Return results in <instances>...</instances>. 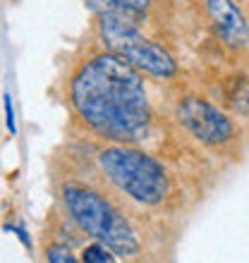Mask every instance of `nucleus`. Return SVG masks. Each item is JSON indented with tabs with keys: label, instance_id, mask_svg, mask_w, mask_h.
I'll use <instances>...</instances> for the list:
<instances>
[{
	"label": "nucleus",
	"instance_id": "1",
	"mask_svg": "<svg viewBox=\"0 0 249 263\" xmlns=\"http://www.w3.org/2000/svg\"><path fill=\"white\" fill-rule=\"evenodd\" d=\"M69 105L96 137L132 144L151 122V103L137 67L115 53L79 65L69 82Z\"/></svg>",
	"mask_w": 249,
	"mask_h": 263
},
{
	"label": "nucleus",
	"instance_id": "2",
	"mask_svg": "<svg viewBox=\"0 0 249 263\" xmlns=\"http://www.w3.org/2000/svg\"><path fill=\"white\" fill-rule=\"evenodd\" d=\"M62 203L84 235L105 244L118 258H134L139 254L137 230L101 192L69 182L62 187Z\"/></svg>",
	"mask_w": 249,
	"mask_h": 263
},
{
	"label": "nucleus",
	"instance_id": "3",
	"mask_svg": "<svg viewBox=\"0 0 249 263\" xmlns=\"http://www.w3.org/2000/svg\"><path fill=\"white\" fill-rule=\"evenodd\" d=\"M98 170L113 187L141 206L163 203L170 189L168 175L156 158L127 144L105 146L96 156Z\"/></svg>",
	"mask_w": 249,
	"mask_h": 263
},
{
	"label": "nucleus",
	"instance_id": "4",
	"mask_svg": "<svg viewBox=\"0 0 249 263\" xmlns=\"http://www.w3.org/2000/svg\"><path fill=\"white\" fill-rule=\"evenodd\" d=\"M130 17L132 14L122 12V10H103L101 12L98 29H101V39L105 41L108 50L124 58L139 72L161 77V79L173 77L177 72L173 55L156 41L146 39L137 29V24H132Z\"/></svg>",
	"mask_w": 249,
	"mask_h": 263
},
{
	"label": "nucleus",
	"instance_id": "5",
	"mask_svg": "<svg viewBox=\"0 0 249 263\" xmlns=\"http://www.w3.org/2000/svg\"><path fill=\"white\" fill-rule=\"evenodd\" d=\"M177 120L197 141L206 146L228 144L235 134V127L225 112H221L216 105L197 96L182 98L177 105Z\"/></svg>",
	"mask_w": 249,
	"mask_h": 263
},
{
	"label": "nucleus",
	"instance_id": "6",
	"mask_svg": "<svg viewBox=\"0 0 249 263\" xmlns=\"http://www.w3.org/2000/svg\"><path fill=\"white\" fill-rule=\"evenodd\" d=\"M206 10L225 46H230V48L247 46L249 29L244 22V14L235 5V0H206Z\"/></svg>",
	"mask_w": 249,
	"mask_h": 263
},
{
	"label": "nucleus",
	"instance_id": "7",
	"mask_svg": "<svg viewBox=\"0 0 249 263\" xmlns=\"http://www.w3.org/2000/svg\"><path fill=\"white\" fill-rule=\"evenodd\" d=\"M96 3L103 5V10H122L127 14H144L151 5V0H96Z\"/></svg>",
	"mask_w": 249,
	"mask_h": 263
},
{
	"label": "nucleus",
	"instance_id": "8",
	"mask_svg": "<svg viewBox=\"0 0 249 263\" xmlns=\"http://www.w3.org/2000/svg\"><path fill=\"white\" fill-rule=\"evenodd\" d=\"M115 258L118 256L101 242H94L82 249V261H86V263H113Z\"/></svg>",
	"mask_w": 249,
	"mask_h": 263
},
{
	"label": "nucleus",
	"instance_id": "9",
	"mask_svg": "<svg viewBox=\"0 0 249 263\" xmlns=\"http://www.w3.org/2000/svg\"><path fill=\"white\" fill-rule=\"evenodd\" d=\"M46 258L50 263H75L77 261L67 244H50L48 249H46Z\"/></svg>",
	"mask_w": 249,
	"mask_h": 263
},
{
	"label": "nucleus",
	"instance_id": "10",
	"mask_svg": "<svg viewBox=\"0 0 249 263\" xmlns=\"http://www.w3.org/2000/svg\"><path fill=\"white\" fill-rule=\"evenodd\" d=\"M3 105H5V127L10 134H17V122H14V108H12V96H10V91L3 93Z\"/></svg>",
	"mask_w": 249,
	"mask_h": 263
},
{
	"label": "nucleus",
	"instance_id": "11",
	"mask_svg": "<svg viewBox=\"0 0 249 263\" xmlns=\"http://www.w3.org/2000/svg\"><path fill=\"white\" fill-rule=\"evenodd\" d=\"M5 230H10V232H17V237H20V242L27 247V249H31V239H29V235H27V230L22 228V225H7Z\"/></svg>",
	"mask_w": 249,
	"mask_h": 263
}]
</instances>
